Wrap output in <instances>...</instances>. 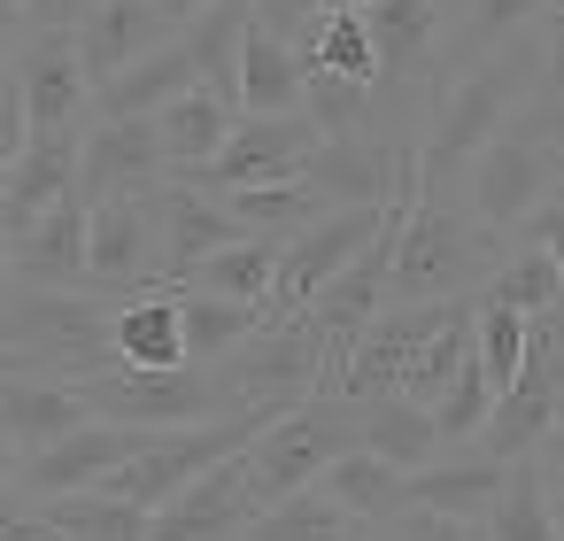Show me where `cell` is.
<instances>
[{"label": "cell", "mask_w": 564, "mask_h": 541, "mask_svg": "<svg viewBox=\"0 0 564 541\" xmlns=\"http://www.w3.org/2000/svg\"><path fill=\"white\" fill-rule=\"evenodd\" d=\"M487 541H556V518H549V479L533 456L510 464L495 510H487Z\"/></svg>", "instance_id": "8d00e7d4"}, {"label": "cell", "mask_w": 564, "mask_h": 541, "mask_svg": "<svg viewBox=\"0 0 564 541\" xmlns=\"http://www.w3.org/2000/svg\"><path fill=\"white\" fill-rule=\"evenodd\" d=\"M340 541H394V526H348Z\"/></svg>", "instance_id": "f907efd6"}, {"label": "cell", "mask_w": 564, "mask_h": 541, "mask_svg": "<svg viewBox=\"0 0 564 541\" xmlns=\"http://www.w3.org/2000/svg\"><path fill=\"white\" fill-rule=\"evenodd\" d=\"M94 410L70 379H47V371H24V379H0V433H9L24 456H40L47 441L78 433Z\"/></svg>", "instance_id": "4316f807"}, {"label": "cell", "mask_w": 564, "mask_h": 541, "mask_svg": "<svg viewBox=\"0 0 564 541\" xmlns=\"http://www.w3.org/2000/svg\"><path fill=\"white\" fill-rule=\"evenodd\" d=\"M471 356H479V371H487V387H495V402H502L510 379H518V364H525V317L471 302Z\"/></svg>", "instance_id": "f35d334b"}, {"label": "cell", "mask_w": 564, "mask_h": 541, "mask_svg": "<svg viewBox=\"0 0 564 541\" xmlns=\"http://www.w3.org/2000/svg\"><path fill=\"white\" fill-rule=\"evenodd\" d=\"M17 101H24V132H86L94 125V86L78 71L70 40H24L17 55Z\"/></svg>", "instance_id": "ac0fdd59"}, {"label": "cell", "mask_w": 564, "mask_h": 541, "mask_svg": "<svg viewBox=\"0 0 564 541\" xmlns=\"http://www.w3.org/2000/svg\"><path fill=\"white\" fill-rule=\"evenodd\" d=\"M541 86V40H510L495 47L487 63H471L464 78H448L417 125V194H448V178H464V163L518 125V109L533 101Z\"/></svg>", "instance_id": "6da1fadb"}, {"label": "cell", "mask_w": 564, "mask_h": 541, "mask_svg": "<svg viewBox=\"0 0 564 541\" xmlns=\"http://www.w3.org/2000/svg\"><path fill=\"white\" fill-rule=\"evenodd\" d=\"M317 495H325V502H340L356 526H394V518L410 510V479H402L394 464H379L371 448H348V456L317 479Z\"/></svg>", "instance_id": "f546056e"}, {"label": "cell", "mask_w": 564, "mask_h": 541, "mask_svg": "<svg viewBox=\"0 0 564 541\" xmlns=\"http://www.w3.org/2000/svg\"><path fill=\"white\" fill-rule=\"evenodd\" d=\"M24 101H17V86H0V178L17 171V155H24Z\"/></svg>", "instance_id": "ee69618b"}, {"label": "cell", "mask_w": 564, "mask_h": 541, "mask_svg": "<svg viewBox=\"0 0 564 541\" xmlns=\"http://www.w3.org/2000/svg\"><path fill=\"white\" fill-rule=\"evenodd\" d=\"M533 464H541V479H549V487H564V418L549 425V441L533 448Z\"/></svg>", "instance_id": "bcb514c9"}, {"label": "cell", "mask_w": 564, "mask_h": 541, "mask_svg": "<svg viewBox=\"0 0 564 541\" xmlns=\"http://www.w3.org/2000/svg\"><path fill=\"white\" fill-rule=\"evenodd\" d=\"M248 518H256V502H248V448H240V456L209 464L194 487H178L148 518V541H240Z\"/></svg>", "instance_id": "e0dca14e"}, {"label": "cell", "mask_w": 564, "mask_h": 541, "mask_svg": "<svg viewBox=\"0 0 564 541\" xmlns=\"http://www.w3.org/2000/svg\"><path fill=\"white\" fill-rule=\"evenodd\" d=\"M178 24L163 17V0H101V9L78 24V71H86V86L101 94V86H117L132 63H148L163 40H171Z\"/></svg>", "instance_id": "d6986e66"}, {"label": "cell", "mask_w": 564, "mask_h": 541, "mask_svg": "<svg viewBox=\"0 0 564 541\" xmlns=\"http://www.w3.org/2000/svg\"><path fill=\"white\" fill-rule=\"evenodd\" d=\"M410 178H417V132H379V125L333 132V140H317V155L302 163V186L317 194L325 217H333V209H379V202H394Z\"/></svg>", "instance_id": "8992f818"}, {"label": "cell", "mask_w": 564, "mask_h": 541, "mask_svg": "<svg viewBox=\"0 0 564 541\" xmlns=\"http://www.w3.org/2000/svg\"><path fill=\"white\" fill-rule=\"evenodd\" d=\"M17 9H24V40H78V24L101 0H17Z\"/></svg>", "instance_id": "60d3db41"}, {"label": "cell", "mask_w": 564, "mask_h": 541, "mask_svg": "<svg viewBox=\"0 0 564 541\" xmlns=\"http://www.w3.org/2000/svg\"><path fill=\"white\" fill-rule=\"evenodd\" d=\"M394 541H487V518H441V510H402Z\"/></svg>", "instance_id": "b9f144b4"}, {"label": "cell", "mask_w": 564, "mask_h": 541, "mask_svg": "<svg viewBox=\"0 0 564 541\" xmlns=\"http://www.w3.org/2000/svg\"><path fill=\"white\" fill-rule=\"evenodd\" d=\"M541 17H549V0H456V9H448V32H441V55H433V94H441L448 78H464L471 63H487L495 47L525 40ZM425 109H433V101H425Z\"/></svg>", "instance_id": "44dd1931"}, {"label": "cell", "mask_w": 564, "mask_h": 541, "mask_svg": "<svg viewBox=\"0 0 564 541\" xmlns=\"http://www.w3.org/2000/svg\"><path fill=\"white\" fill-rule=\"evenodd\" d=\"M549 518H556V541H564V487H549Z\"/></svg>", "instance_id": "f5cc1de1"}, {"label": "cell", "mask_w": 564, "mask_h": 541, "mask_svg": "<svg viewBox=\"0 0 564 541\" xmlns=\"http://www.w3.org/2000/svg\"><path fill=\"white\" fill-rule=\"evenodd\" d=\"M479 310H510V317H541V310H556L564 302V271H556V256H541V248H518L479 294H471Z\"/></svg>", "instance_id": "d590c367"}, {"label": "cell", "mask_w": 564, "mask_h": 541, "mask_svg": "<svg viewBox=\"0 0 564 541\" xmlns=\"http://www.w3.org/2000/svg\"><path fill=\"white\" fill-rule=\"evenodd\" d=\"M9 279H17V271H9V225H0V294H9Z\"/></svg>", "instance_id": "816d5d0a"}, {"label": "cell", "mask_w": 564, "mask_h": 541, "mask_svg": "<svg viewBox=\"0 0 564 541\" xmlns=\"http://www.w3.org/2000/svg\"><path fill=\"white\" fill-rule=\"evenodd\" d=\"M217 202H225V217H232L248 240H286V232H302V225L325 217L317 194H310L302 178H279V186H232V194H217Z\"/></svg>", "instance_id": "836d02e7"}, {"label": "cell", "mask_w": 564, "mask_h": 541, "mask_svg": "<svg viewBox=\"0 0 564 541\" xmlns=\"http://www.w3.org/2000/svg\"><path fill=\"white\" fill-rule=\"evenodd\" d=\"M348 526H356V518H348L340 502H325L317 487H302V495H286V502H271V510H256L240 541H340Z\"/></svg>", "instance_id": "74e56055"}, {"label": "cell", "mask_w": 564, "mask_h": 541, "mask_svg": "<svg viewBox=\"0 0 564 541\" xmlns=\"http://www.w3.org/2000/svg\"><path fill=\"white\" fill-rule=\"evenodd\" d=\"M549 163H556V178H564V140H556V148H549Z\"/></svg>", "instance_id": "db71d44e"}, {"label": "cell", "mask_w": 564, "mask_h": 541, "mask_svg": "<svg viewBox=\"0 0 564 541\" xmlns=\"http://www.w3.org/2000/svg\"><path fill=\"white\" fill-rule=\"evenodd\" d=\"M379 225H387V202L379 209H333V217H317V225H302V232H286L279 240V286H271V317H302L371 240H379Z\"/></svg>", "instance_id": "7c38bea8"}, {"label": "cell", "mask_w": 564, "mask_h": 541, "mask_svg": "<svg viewBox=\"0 0 564 541\" xmlns=\"http://www.w3.org/2000/svg\"><path fill=\"white\" fill-rule=\"evenodd\" d=\"M232 125H240V109L225 101V94H209V86H194V94H178V101H163L155 109V140H163V171L178 178V186H194L209 163H217V148L232 140Z\"/></svg>", "instance_id": "cb8c5ba5"}, {"label": "cell", "mask_w": 564, "mask_h": 541, "mask_svg": "<svg viewBox=\"0 0 564 541\" xmlns=\"http://www.w3.org/2000/svg\"><path fill=\"white\" fill-rule=\"evenodd\" d=\"M510 464L464 448V456H433L425 472H410V510H441V518H487L502 495Z\"/></svg>", "instance_id": "83f0119b"}, {"label": "cell", "mask_w": 564, "mask_h": 541, "mask_svg": "<svg viewBox=\"0 0 564 541\" xmlns=\"http://www.w3.org/2000/svg\"><path fill=\"white\" fill-rule=\"evenodd\" d=\"M86 394L94 418L109 425H140V433H178V425H209V418H232L217 402V379L209 371H124V364H101L86 379H70Z\"/></svg>", "instance_id": "52a82bcc"}, {"label": "cell", "mask_w": 564, "mask_h": 541, "mask_svg": "<svg viewBox=\"0 0 564 541\" xmlns=\"http://www.w3.org/2000/svg\"><path fill=\"white\" fill-rule=\"evenodd\" d=\"M70 194H78V132H40V140H24L17 171L0 178V225L24 232Z\"/></svg>", "instance_id": "603a6c76"}, {"label": "cell", "mask_w": 564, "mask_h": 541, "mask_svg": "<svg viewBox=\"0 0 564 541\" xmlns=\"http://www.w3.org/2000/svg\"><path fill=\"white\" fill-rule=\"evenodd\" d=\"M518 240H525V248H541V256H556V271H564V178H556V186H549V202L518 225Z\"/></svg>", "instance_id": "7bdbcfd3"}, {"label": "cell", "mask_w": 564, "mask_h": 541, "mask_svg": "<svg viewBox=\"0 0 564 541\" xmlns=\"http://www.w3.org/2000/svg\"><path fill=\"white\" fill-rule=\"evenodd\" d=\"M302 55H294V40H279L271 24H256L248 17V32H240V71H232V101H240V117H294L302 109Z\"/></svg>", "instance_id": "484cf974"}, {"label": "cell", "mask_w": 564, "mask_h": 541, "mask_svg": "<svg viewBox=\"0 0 564 541\" xmlns=\"http://www.w3.org/2000/svg\"><path fill=\"white\" fill-rule=\"evenodd\" d=\"M109 294L94 286H9L0 294V340L47 379H86L109 356Z\"/></svg>", "instance_id": "3957f363"}, {"label": "cell", "mask_w": 564, "mask_h": 541, "mask_svg": "<svg viewBox=\"0 0 564 541\" xmlns=\"http://www.w3.org/2000/svg\"><path fill=\"white\" fill-rule=\"evenodd\" d=\"M109 356L124 371H186V325H178V294L148 286L132 302L109 310Z\"/></svg>", "instance_id": "d4e9b609"}, {"label": "cell", "mask_w": 564, "mask_h": 541, "mask_svg": "<svg viewBox=\"0 0 564 541\" xmlns=\"http://www.w3.org/2000/svg\"><path fill=\"white\" fill-rule=\"evenodd\" d=\"M549 186H556V163H549V148L525 140L518 125L495 132V140L464 163V209H471L487 232H502V240L549 202Z\"/></svg>", "instance_id": "30bf717a"}, {"label": "cell", "mask_w": 564, "mask_h": 541, "mask_svg": "<svg viewBox=\"0 0 564 541\" xmlns=\"http://www.w3.org/2000/svg\"><path fill=\"white\" fill-rule=\"evenodd\" d=\"M248 17H256V24H271L279 40H294V32H302V24L317 17V0H256Z\"/></svg>", "instance_id": "f6af8a7d"}, {"label": "cell", "mask_w": 564, "mask_h": 541, "mask_svg": "<svg viewBox=\"0 0 564 541\" xmlns=\"http://www.w3.org/2000/svg\"><path fill=\"white\" fill-rule=\"evenodd\" d=\"M456 317H471V294H448V302H387L379 317H371V333L356 340V356H348V371H340V402H379V394H402V379H410V364L425 356V340L433 333H448Z\"/></svg>", "instance_id": "9c48e42d"}, {"label": "cell", "mask_w": 564, "mask_h": 541, "mask_svg": "<svg viewBox=\"0 0 564 541\" xmlns=\"http://www.w3.org/2000/svg\"><path fill=\"white\" fill-rule=\"evenodd\" d=\"M502 271V232H487L464 202L448 194H417L402 217V248H394V279L387 302H448V294H479Z\"/></svg>", "instance_id": "7a4b0ae2"}, {"label": "cell", "mask_w": 564, "mask_h": 541, "mask_svg": "<svg viewBox=\"0 0 564 541\" xmlns=\"http://www.w3.org/2000/svg\"><path fill=\"white\" fill-rule=\"evenodd\" d=\"M155 232H163V279H155V286H186L217 248L248 240V232L225 217V202H217V194L178 186V178H163V186H155Z\"/></svg>", "instance_id": "ffe728a7"}, {"label": "cell", "mask_w": 564, "mask_h": 541, "mask_svg": "<svg viewBox=\"0 0 564 541\" xmlns=\"http://www.w3.org/2000/svg\"><path fill=\"white\" fill-rule=\"evenodd\" d=\"M317 125L294 109V117H240L232 140L217 148V163L194 178L202 194H232V186H279V178H302V163L317 155Z\"/></svg>", "instance_id": "5bb4252c"}, {"label": "cell", "mask_w": 564, "mask_h": 541, "mask_svg": "<svg viewBox=\"0 0 564 541\" xmlns=\"http://www.w3.org/2000/svg\"><path fill=\"white\" fill-rule=\"evenodd\" d=\"M171 171H163V140H155V117H94L78 132V194L86 202H109V194H155Z\"/></svg>", "instance_id": "9a60e30c"}, {"label": "cell", "mask_w": 564, "mask_h": 541, "mask_svg": "<svg viewBox=\"0 0 564 541\" xmlns=\"http://www.w3.org/2000/svg\"><path fill=\"white\" fill-rule=\"evenodd\" d=\"M171 294H178V325H186V364L194 371H217L232 348H248L271 325V310H256V302H225V294H194V286H171Z\"/></svg>", "instance_id": "f1b7e54d"}, {"label": "cell", "mask_w": 564, "mask_h": 541, "mask_svg": "<svg viewBox=\"0 0 564 541\" xmlns=\"http://www.w3.org/2000/svg\"><path fill=\"white\" fill-rule=\"evenodd\" d=\"M448 9H456V0H379V9H364L371 55H379V94L402 86V94L433 101V55H441Z\"/></svg>", "instance_id": "2e32d148"}, {"label": "cell", "mask_w": 564, "mask_h": 541, "mask_svg": "<svg viewBox=\"0 0 564 541\" xmlns=\"http://www.w3.org/2000/svg\"><path fill=\"white\" fill-rule=\"evenodd\" d=\"M356 425H364V448H371L379 464H394L402 479H410V472H425V464L441 456V425H433V410H417V402H402V394L364 402V410H356Z\"/></svg>", "instance_id": "4dcf8cb0"}, {"label": "cell", "mask_w": 564, "mask_h": 541, "mask_svg": "<svg viewBox=\"0 0 564 541\" xmlns=\"http://www.w3.org/2000/svg\"><path fill=\"white\" fill-rule=\"evenodd\" d=\"M148 448V433L140 425H109V418H86L78 433H63V441H47L40 456H24L17 464V495H32V502H55V495H94L117 464H132Z\"/></svg>", "instance_id": "4fadbf2b"}, {"label": "cell", "mask_w": 564, "mask_h": 541, "mask_svg": "<svg viewBox=\"0 0 564 541\" xmlns=\"http://www.w3.org/2000/svg\"><path fill=\"white\" fill-rule=\"evenodd\" d=\"M32 502V495H24ZM40 510V526L55 533V541H148V518L155 510H140V502H117V495H55V502H32Z\"/></svg>", "instance_id": "1f68e13d"}, {"label": "cell", "mask_w": 564, "mask_h": 541, "mask_svg": "<svg viewBox=\"0 0 564 541\" xmlns=\"http://www.w3.org/2000/svg\"><path fill=\"white\" fill-rule=\"evenodd\" d=\"M294 55H302V71H333V78L379 94V55H371L364 17H325V9H317V17L294 32Z\"/></svg>", "instance_id": "d6a6232c"}, {"label": "cell", "mask_w": 564, "mask_h": 541, "mask_svg": "<svg viewBox=\"0 0 564 541\" xmlns=\"http://www.w3.org/2000/svg\"><path fill=\"white\" fill-rule=\"evenodd\" d=\"M163 279V232H155V194H109L94 202L86 225V286L109 302H132Z\"/></svg>", "instance_id": "8fae6325"}, {"label": "cell", "mask_w": 564, "mask_h": 541, "mask_svg": "<svg viewBox=\"0 0 564 541\" xmlns=\"http://www.w3.org/2000/svg\"><path fill=\"white\" fill-rule=\"evenodd\" d=\"M186 286H194V294H225V302L271 310V286H279V240H232V248H217Z\"/></svg>", "instance_id": "e575fe53"}, {"label": "cell", "mask_w": 564, "mask_h": 541, "mask_svg": "<svg viewBox=\"0 0 564 541\" xmlns=\"http://www.w3.org/2000/svg\"><path fill=\"white\" fill-rule=\"evenodd\" d=\"M86 225H94V202L70 194V202H55L40 225L9 232V271H17V286H86Z\"/></svg>", "instance_id": "7402d4cb"}, {"label": "cell", "mask_w": 564, "mask_h": 541, "mask_svg": "<svg viewBox=\"0 0 564 541\" xmlns=\"http://www.w3.org/2000/svg\"><path fill=\"white\" fill-rule=\"evenodd\" d=\"M325 17H364V9H379V0H317Z\"/></svg>", "instance_id": "681fc988"}, {"label": "cell", "mask_w": 564, "mask_h": 541, "mask_svg": "<svg viewBox=\"0 0 564 541\" xmlns=\"http://www.w3.org/2000/svg\"><path fill=\"white\" fill-rule=\"evenodd\" d=\"M24 47V9H17V0H0V63H9Z\"/></svg>", "instance_id": "7dc6e473"}, {"label": "cell", "mask_w": 564, "mask_h": 541, "mask_svg": "<svg viewBox=\"0 0 564 541\" xmlns=\"http://www.w3.org/2000/svg\"><path fill=\"white\" fill-rule=\"evenodd\" d=\"M17 464H24V448H17L9 433H0V495H9V487H17Z\"/></svg>", "instance_id": "c3c4849f"}, {"label": "cell", "mask_w": 564, "mask_h": 541, "mask_svg": "<svg viewBox=\"0 0 564 541\" xmlns=\"http://www.w3.org/2000/svg\"><path fill=\"white\" fill-rule=\"evenodd\" d=\"M487 418H495V387H487L479 356H464V371H456V379H448V394L433 402L441 448H448V441H479V433H487Z\"/></svg>", "instance_id": "ab89813d"}, {"label": "cell", "mask_w": 564, "mask_h": 541, "mask_svg": "<svg viewBox=\"0 0 564 541\" xmlns=\"http://www.w3.org/2000/svg\"><path fill=\"white\" fill-rule=\"evenodd\" d=\"M348 448H364L356 402H340V394H310V402H294L286 418H271V425L248 441V502L271 510V502L317 487Z\"/></svg>", "instance_id": "277c9868"}, {"label": "cell", "mask_w": 564, "mask_h": 541, "mask_svg": "<svg viewBox=\"0 0 564 541\" xmlns=\"http://www.w3.org/2000/svg\"><path fill=\"white\" fill-rule=\"evenodd\" d=\"M256 433H263V418H248V410H232V418H209V425H178V433H148V448H140L132 464H117V472L101 479V495H117V502H140V510H163L178 487H194L209 464L240 456Z\"/></svg>", "instance_id": "ba28073f"}, {"label": "cell", "mask_w": 564, "mask_h": 541, "mask_svg": "<svg viewBox=\"0 0 564 541\" xmlns=\"http://www.w3.org/2000/svg\"><path fill=\"white\" fill-rule=\"evenodd\" d=\"M217 402L225 410H248V418H286L294 402H310V394H325V364H317V340H310V325L302 317H271L248 348H232L217 371Z\"/></svg>", "instance_id": "5b68a950"}]
</instances>
